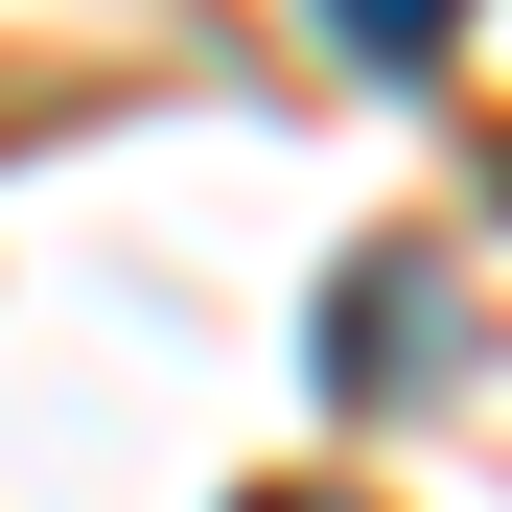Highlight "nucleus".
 <instances>
[{"label": "nucleus", "mask_w": 512, "mask_h": 512, "mask_svg": "<svg viewBox=\"0 0 512 512\" xmlns=\"http://www.w3.org/2000/svg\"><path fill=\"white\" fill-rule=\"evenodd\" d=\"M256 512H326V489H256Z\"/></svg>", "instance_id": "7ed1b4c3"}, {"label": "nucleus", "mask_w": 512, "mask_h": 512, "mask_svg": "<svg viewBox=\"0 0 512 512\" xmlns=\"http://www.w3.org/2000/svg\"><path fill=\"white\" fill-rule=\"evenodd\" d=\"M326 47H373V70H443V47H466V0H326Z\"/></svg>", "instance_id": "f03ea898"}, {"label": "nucleus", "mask_w": 512, "mask_h": 512, "mask_svg": "<svg viewBox=\"0 0 512 512\" xmlns=\"http://www.w3.org/2000/svg\"><path fill=\"white\" fill-rule=\"evenodd\" d=\"M466 256H350V326H326V396H350V419H396V396H443L466 373Z\"/></svg>", "instance_id": "f257e3e1"}]
</instances>
